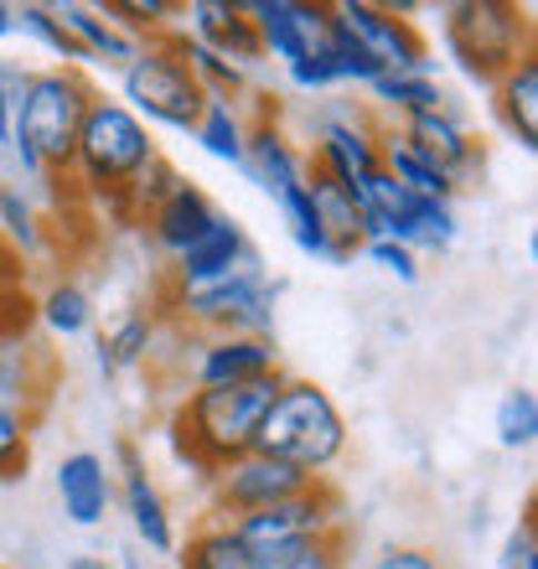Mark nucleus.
<instances>
[{"label":"nucleus","instance_id":"f257e3e1","mask_svg":"<svg viewBox=\"0 0 538 569\" xmlns=\"http://www.w3.org/2000/svg\"><path fill=\"white\" fill-rule=\"evenodd\" d=\"M280 383L285 373H269V378H255V383H239V389H192L181 399L171 430L181 435V446L192 450L202 477H212L218 466L255 450L259 425H265Z\"/></svg>","mask_w":538,"mask_h":569},{"label":"nucleus","instance_id":"f03ea898","mask_svg":"<svg viewBox=\"0 0 538 569\" xmlns=\"http://www.w3.org/2000/svg\"><path fill=\"white\" fill-rule=\"evenodd\" d=\"M156 136L134 120L120 99H104L93 93L89 114H83V130H78V150H73V177L78 187L109 208V202H130V187L140 181L150 161H156Z\"/></svg>","mask_w":538,"mask_h":569},{"label":"nucleus","instance_id":"7ed1b4c3","mask_svg":"<svg viewBox=\"0 0 538 569\" xmlns=\"http://www.w3.org/2000/svg\"><path fill=\"white\" fill-rule=\"evenodd\" d=\"M255 450L321 481V471H331V466L342 461L347 420H342V409L331 405L327 389H316L306 378H285L265 425H259Z\"/></svg>","mask_w":538,"mask_h":569},{"label":"nucleus","instance_id":"20e7f679","mask_svg":"<svg viewBox=\"0 0 538 569\" xmlns=\"http://www.w3.org/2000/svg\"><path fill=\"white\" fill-rule=\"evenodd\" d=\"M89 104H93V83L83 78V68H42V73H31L27 99H21L11 124V146H27L42 161L47 177L73 171L78 130H83Z\"/></svg>","mask_w":538,"mask_h":569},{"label":"nucleus","instance_id":"39448f33","mask_svg":"<svg viewBox=\"0 0 538 569\" xmlns=\"http://www.w3.org/2000/svg\"><path fill=\"white\" fill-rule=\"evenodd\" d=\"M280 296H285V280H269L265 259L255 249L228 280L197 284V290H171V311L187 327L208 331V337H269Z\"/></svg>","mask_w":538,"mask_h":569},{"label":"nucleus","instance_id":"423d86ee","mask_svg":"<svg viewBox=\"0 0 538 569\" xmlns=\"http://www.w3.org/2000/svg\"><path fill=\"white\" fill-rule=\"evenodd\" d=\"M446 52L471 83H497L518 58L534 52V27L508 0H456L446 6Z\"/></svg>","mask_w":538,"mask_h":569},{"label":"nucleus","instance_id":"0eeeda50","mask_svg":"<svg viewBox=\"0 0 538 569\" xmlns=\"http://www.w3.org/2000/svg\"><path fill=\"white\" fill-rule=\"evenodd\" d=\"M120 93H124L120 104L130 109L146 130L150 124H161V130H187V136H192L197 114H202V104H208V93L197 89V78L187 73V62L171 52L166 37L146 42L130 62H124L120 68Z\"/></svg>","mask_w":538,"mask_h":569},{"label":"nucleus","instance_id":"6e6552de","mask_svg":"<svg viewBox=\"0 0 538 569\" xmlns=\"http://www.w3.org/2000/svg\"><path fill=\"white\" fill-rule=\"evenodd\" d=\"M342 528V502L327 481H316L311 492L285 497L265 512H249V518H233V533H239L243 555L255 559V569H280L285 559L306 549V543L327 539Z\"/></svg>","mask_w":538,"mask_h":569},{"label":"nucleus","instance_id":"1a4fd4ad","mask_svg":"<svg viewBox=\"0 0 538 569\" xmlns=\"http://www.w3.org/2000/svg\"><path fill=\"white\" fill-rule=\"evenodd\" d=\"M208 481H212V508H218L223 523L249 518V512H265V508H275V502H285V497H300L316 487V477L275 461V456H259V450L218 466Z\"/></svg>","mask_w":538,"mask_h":569},{"label":"nucleus","instance_id":"9d476101","mask_svg":"<svg viewBox=\"0 0 538 569\" xmlns=\"http://www.w3.org/2000/svg\"><path fill=\"white\" fill-rule=\"evenodd\" d=\"M331 16H337V27H342L347 37H352V42H358L378 68H383V73H425V78H435L430 47H425V37L415 31V21L389 16L378 0H337Z\"/></svg>","mask_w":538,"mask_h":569},{"label":"nucleus","instance_id":"9b49d317","mask_svg":"<svg viewBox=\"0 0 538 569\" xmlns=\"http://www.w3.org/2000/svg\"><path fill=\"white\" fill-rule=\"evenodd\" d=\"M243 16L259 37V52L285 62V68L311 58L331 27V6H321V0H311V6L306 0H243Z\"/></svg>","mask_w":538,"mask_h":569},{"label":"nucleus","instance_id":"f8f14e48","mask_svg":"<svg viewBox=\"0 0 538 569\" xmlns=\"http://www.w3.org/2000/svg\"><path fill=\"white\" fill-rule=\"evenodd\" d=\"M120 481H114V497H120L124 518H130L134 539L146 543L150 555H171L177 549V523H171V508H166L161 487L140 461V446L134 440H120Z\"/></svg>","mask_w":538,"mask_h":569},{"label":"nucleus","instance_id":"ddd939ff","mask_svg":"<svg viewBox=\"0 0 538 569\" xmlns=\"http://www.w3.org/2000/svg\"><path fill=\"white\" fill-rule=\"evenodd\" d=\"M311 171L316 177L337 181V187H362L368 177L383 171V156H378V130L362 124L358 114L347 120H327L316 130V150H311Z\"/></svg>","mask_w":538,"mask_h":569},{"label":"nucleus","instance_id":"4468645a","mask_svg":"<svg viewBox=\"0 0 538 569\" xmlns=\"http://www.w3.org/2000/svg\"><path fill=\"white\" fill-rule=\"evenodd\" d=\"M239 171H249V181H255L259 192L275 197V202H280V197H290V192H300V187L311 181V161H306V150H300L296 140L275 124V114L249 124Z\"/></svg>","mask_w":538,"mask_h":569},{"label":"nucleus","instance_id":"2eb2a0df","mask_svg":"<svg viewBox=\"0 0 538 569\" xmlns=\"http://www.w3.org/2000/svg\"><path fill=\"white\" fill-rule=\"evenodd\" d=\"M249 254H255V243H249V233L239 228V218L218 212V218L202 228V239L187 243V249L171 259V290H197V284L228 280Z\"/></svg>","mask_w":538,"mask_h":569},{"label":"nucleus","instance_id":"dca6fc26","mask_svg":"<svg viewBox=\"0 0 538 569\" xmlns=\"http://www.w3.org/2000/svg\"><path fill=\"white\" fill-rule=\"evenodd\" d=\"M269 373H280L275 337H208L192 362L197 389H239V383H255Z\"/></svg>","mask_w":538,"mask_h":569},{"label":"nucleus","instance_id":"f3484780","mask_svg":"<svg viewBox=\"0 0 538 569\" xmlns=\"http://www.w3.org/2000/svg\"><path fill=\"white\" fill-rule=\"evenodd\" d=\"M399 136L425 156L430 166H440L450 181H456V192H461L466 181L481 171V150L471 140V130L461 124V114H450V109H435V114H415V120L399 124Z\"/></svg>","mask_w":538,"mask_h":569},{"label":"nucleus","instance_id":"a211bd4d","mask_svg":"<svg viewBox=\"0 0 538 569\" xmlns=\"http://www.w3.org/2000/svg\"><path fill=\"white\" fill-rule=\"evenodd\" d=\"M58 502L78 528H99L104 512L114 508V471L104 466V456L93 450H73L58 461Z\"/></svg>","mask_w":538,"mask_h":569},{"label":"nucleus","instance_id":"6ab92c4d","mask_svg":"<svg viewBox=\"0 0 538 569\" xmlns=\"http://www.w3.org/2000/svg\"><path fill=\"white\" fill-rule=\"evenodd\" d=\"M181 37H192V42L212 47V52H223L228 62H259V37L249 27V16H243V0H192L187 6V31Z\"/></svg>","mask_w":538,"mask_h":569},{"label":"nucleus","instance_id":"aec40b11","mask_svg":"<svg viewBox=\"0 0 538 569\" xmlns=\"http://www.w3.org/2000/svg\"><path fill=\"white\" fill-rule=\"evenodd\" d=\"M218 218V208H212V197L197 187V181H181L177 192L166 197L161 208L146 218V233H150V243L161 249V254H171L177 259L187 243H197L202 239V228Z\"/></svg>","mask_w":538,"mask_h":569},{"label":"nucleus","instance_id":"412c9836","mask_svg":"<svg viewBox=\"0 0 538 569\" xmlns=\"http://www.w3.org/2000/svg\"><path fill=\"white\" fill-rule=\"evenodd\" d=\"M52 16H58L62 27H68V37H73L78 47H83V58H104L109 68H124V62L140 52L146 42H134V37H124L114 21H109L99 6H78V0H58L52 6Z\"/></svg>","mask_w":538,"mask_h":569},{"label":"nucleus","instance_id":"4be33fe9","mask_svg":"<svg viewBox=\"0 0 538 569\" xmlns=\"http://www.w3.org/2000/svg\"><path fill=\"white\" fill-rule=\"evenodd\" d=\"M497 114L508 124V136L534 156L538 150V58H518L508 73L497 78Z\"/></svg>","mask_w":538,"mask_h":569},{"label":"nucleus","instance_id":"5701e85b","mask_svg":"<svg viewBox=\"0 0 538 569\" xmlns=\"http://www.w3.org/2000/svg\"><path fill=\"white\" fill-rule=\"evenodd\" d=\"M378 156H383V171L399 181L404 192L425 197V202H450V197H456V181H450L440 166L425 161L399 130H378Z\"/></svg>","mask_w":538,"mask_h":569},{"label":"nucleus","instance_id":"b1692460","mask_svg":"<svg viewBox=\"0 0 538 569\" xmlns=\"http://www.w3.org/2000/svg\"><path fill=\"white\" fill-rule=\"evenodd\" d=\"M166 42H171V52L187 62V73L197 78V89L208 93V99H239V93L249 89V68L228 62L223 52H212V47L192 42V37H181V31H166Z\"/></svg>","mask_w":538,"mask_h":569},{"label":"nucleus","instance_id":"393cba45","mask_svg":"<svg viewBox=\"0 0 538 569\" xmlns=\"http://www.w3.org/2000/svg\"><path fill=\"white\" fill-rule=\"evenodd\" d=\"M456 212L450 202H425V197H409V208L404 218L393 223V243L404 249H415V254H446L450 243H456Z\"/></svg>","mask_w":538,"mask_h":569},{"label":"nucleus","instance_id":"a878e982","mask_svg":"<svg viewBox=\"0 0 538 569\" xmlns=\"http://www.w3.org/2000/svg\"><path fill=\"white\" fill-rule=\"evenodd\" d=\"M368 93H373L383 109H393L399 120L435 114V109H450V114H456L450 93L440 89V78H425V73H378L373 83H368Z\"/></svg>","mask_w":538,"mask_h":569},{"label":"nucleus","instance_id":"bb28decb","mask_svg":"<svg viewBox=\"0 0 538 569\" xmlns=\"http://www.w3.org/2000/svg\"><path fill=\"white\" fill-rule=\"evenodd\" d=\"M197 146L208 150L212 161L223 166H243V140H249V120H243L239 99H208L202 104V114H197L192 124Z\"/></svg>","mask_w":538,"mask_h":569},{"label":"nucleus","instance_id":"cd10ccee","mask_svg":"<svg viewBox=\"0 0 538 569\" xmlns=\"http://www.w3.org/2000/svg\"><path fill=\"white\" fill-rule=\"evenodd\" d=\"M150 347H156V321H150V311L120 316V321L104 331V342H99V373L114 378V373H130V368H146Z\"/></svg>","mask_w":538,"mask_h":569},{"label":"nucleus","instance_id":"c85d7f7f","mask_svg":"<svg viewBox=\"0 0 538 569\" xmlns=\"http://www.w3.org/2000/svg\"><path fill=\"white\" fill-rule=\"evenodd\" d=\"M37 321H42L58 342H73V337H89L93 331V296L78 280H58L47 284L42 300H37Z\"/></svg>","mask_w":538,"mask_h":569},{"label":"nucleus","instance_id":"c756f323","mask_svg":"<svg viewBox=\"0 0 538 569\" xmlns=\"http://www.w3.org/2000/svg\"><path fill=\"white\" fill-rule=\"evenodd\" d=\"M0 243L16 259H37L47 249V223L21 187H0Z\"/></svg>","mask_w":538,"mask_h":569},{"label":"nucleus","instance_id":"7c9ffc66","mask_svg":"<svg viewBox=\"0 0 538 569\" xmlns=\"http://www.w3.org/2000/svg\"><path fill=\"white\" fill-rule=\"evenodd\" d=\"M181 569H255L233 523H202L181 549Z\"/></svg>","mask_w":538,"mask_h":569},{"label":"nucleus","instance_id":"2f4dec72","mask_svg":"<svg viewBox=\"0 0 538 569\" xmlns=\"http://www.w3.org/2000/svg\"><path fill=\"white\" fill-rule=\"evenodd\" d=\"M42 399V378H37V352L27 342H0V409H21Z\"/></svg>","mask_w":538,"mask_h":569},{"label":"nucleus","instance_id":"473e14b6","mask_svg":"<svg viewBox=\"0 0 538 569\" xmlns=\"http://www.w3.org/2000/svg\"><path fill=\"white\" fill-rule=\"evenodd\" d=\"M306 192H311V208H316V218H321V228L342 243L347 254H358V243H362L358 239V208H352L347 187H337V181H327V177H316V171H311Z\"/></svg>","mask_w":538,"mask_h":569},{"label":"nucleus","instance_id":"72a5a7b5","mask_svg":"<svg viewBox=\"0 0 538 569\" xmlns=\"http://www.w3.org/2000/svg\"><path fill=\"white\" fill-rule=\"evenodd\" d=\"M11 11H16V31H21V37H31L37 47H47V52H52L62 68L89 62V58H83V47L68 37V27H62L58 16H52V6H37V0H27V6H11Z\"/></svg>","mask_w":538,"mask_h":569},{"label":"nucleus","instance_id":"f704fd0d","mask_svg":"<svg viewBox=\"0 0 538 569\" xmlns=\"http://www.w3.org/2000/svg\"><path fill=\"white\" fill-rule=\"evenodd\" d=\"M99 11L134 42H156V37H166L171 16H181V6H171V0H104Z\"/></svg>","mask_w":538,"mask_h":569},{"label":"nucleus","instance_id":"c9c22d12","mask_svg":"<svg viewBox=\"0 0 538 569\" xmlns=\"http://www.w3.org/2000/svg\"><path fill=\"white\" fill-rule=\"evenodd\" d=\"M497 446L502 450H534L538 440V399L534 389H508L502 399H497Z\"/></svg>","mask_w":538,"mask_h":569},{"label":"nucleus","instance_id":"e433bc0d","mask_svg":"<svg viewBox=\"0 0 538 569\" xmlns=\"http://www.w3.org/2000/svg\"><path fill=\"white\" fill-rule=\"evenodd\" d=\"M316 52L327 58L331 78H337V89H342V83H362V89H368V83H373V78L383 73V68H378V62L368 58V52H362V47L352 42V37H347L342 27H337V16H331V27H327V42L316 47Z\"/></svg>","mask_w":538,"mask_h":569},{"label":"nucleus","instance_id":"4c0bfd02","mask_svg":"<svg viewBox=\"0 0 538 569\" xmlns=\"http://www.w3.org/2000/svg\"><path fill=\"white\" fill-rule=\"evenodd\" d=\"M31 466V415L0 409V481H21Z\"/></svg>","mask_w":538,"mask_h":569},{"label":"nucleus","instance_id":"58836bf2","mask_svg":"<svg viewBox=\"0 0 538 569\" xmlns=\"http://www.w3.org/2000/svg\"><path fill=\"white\" fill-rule=\"evenodd\" d=\"M181 181H187V177H181L177 166L166 161V156H156V161H150L146 171H140V181L130 187V212H134V218H150V212L161 208L166 197L177 192Z\"/></svg>","mask_w":538,"mask_h":569},{"label":"nucleus","instance_id":"ea45409f","mask_svg":"<svg viewBox=\"0 0 538 569\" xmlns=\"http://www.w3.org/2000/svg\"><path fill=\"white\" fill-rule=\"evenodd\" d=\"M27 83H31V73L21 62L0 58V146H11V124H16L21 99H27Z\"/></svg>","mask_w":538,"mask_h":569},{"label":"nucleus","instance_id":"a19ab883","mask_svg":"<svg viewBox=\"0 0 538 569\" xmlns=\"http://www.w3.org/2000/svg\"><path fill=\"white\" fill-rule=\"evenodd\" d=\"M362 254H368V264H378V270L393 274L399 284H415L419 280V254H415V249H404V243L378 239V243H362Z\"/></svg>","mask_w":538,"mask_h":569},{"label":"nucleus","instance_id":"79ce46f5","mask_svg":"<svg viewBox=\"0 0 538 569\" xmlns=\"http://www.w3.org/2000/svg\"><path fill=\"white\" fill-rule=\"evenodd\" d=\"M497 569H538V528H534V512H524V518H518V528H512L508 539H502V559H497Z\"/></svg>","mask_w":538,"mask_h":569},{"label":"nucleus","instance_id":"37998d69","mask_svg":"<svg viewBox=\"0 0 538 569\" xmlns=\"http://www.w3.org/2000/svg\"><path fill=\"white\" fill-rule=\"evenodd\" d=\"M280 569H342V528H337V533H327V539L306 543V549H296V555L285 559Z\"/></svg>","mask_w":538,"mask_h":569},{"label":"nucleus","instance_id":"c03bdc74","mask_svg":"<svg viewBox=\"0 0 538 569\" xmlns=\"http://www.w3.org/2000/svg\"><path fill=\"white\" fill-rule=\"evenodd\" d=\"M285 78H290V83H296V89H306V93L337 89V78H331V68H327V58H321V52H311V58L290 62V68H285Z\"/></svg>","mask_w":538,"mask_h":569},{"label":"nucleus","instance_id":"a18cd8bd","mask_svg":"<svg viewBox=\"0 0 538 569\" xmlns=\"http://www.w3.org/2000/svg\"><path fill=\"white\" fill-rule=\"evenodd\" d=\"M373 569H440V559H435L430 549H415V543H389V549L373 559Z\"/></svg>","mask_w":538,"mask_h":569},{"label":"nucleus","instance_id":"49530a36","mask_svg":"<svg viewBox=\"0 0 538 569\" xmlns=\"http://www.w3.org/2000/svg\"><path fill=\"white\" fill-rule=\"evenodd\" d=\"M11 31H16V11L11 6H0V37H11Z\"/></svg>","mask_w":538,"mask_h":569},{"label":"nucleus","instance_id":"de8ad7c7","mask_svg":"<svg viewBox=\"0 0 538 569\" xmlns=\"http://www.w3.org/2000/svg\"><path fill=\"white\" fill-rule=\"evenodd\" d=\"M68 569H109V565H104V559H73Z\"/></svg>","mask_w":538,"mask_h":569}]
</instances>
